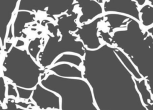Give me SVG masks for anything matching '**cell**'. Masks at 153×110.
<instances>
[{
	"label": "cell",
	"mask_w": 153,
	"mask_h": 110,
	"mask_svg": "<svg viewBox=\"0 0 153 110\" xmlns=\"http://www.w3.org/2000/svg\"><path fill=\"white\" fill-rule=\"evenodd\" d=\"M107 51L111 65H109L103 48L99 50L106 63L104 65L99 53L96 52L105 68L106 86L109 88L91 85L94 101L99 110H148L144 105L136 87L135 79L126 68L114 51V47L106 45Z\"/></svg>",
	"instance_id": "obj_1"
},
{
	"label": "cell",
	"mask_w": 153,
	"mask_h": 110,
	"mask_svg": "<svg viewBox=\"0 0 153 110\" xmlns=\"http://www.w3.org/2000/svg\"><path fill=\"white\" fill-rule=\"evenodd\" d=\"M111 41L130 59L153 96V36L132 19L126 29L114 32Z\"/></svg>",
	"instance_id": "obj_2"
},
{
	"label": "cell",
	"mask_w": 153,
	"mask_h": 110,
	"mask_svg": "<svg viewBox=\"0 0 153 110\" xmlns=\"http://www.w3.org/2000/svg\"><path fill=\"white\" fill-rule=\"evenodd\" d=\"M39 83L60 96V110H99L91 87L84 79L62 78L47 71Z\"/></svg>",
	"instance_id": "obj_3"
},
{
	"label": "cell",
	"mask_w": 153,
	"mask_h": 110,
	"mask_svg": "<svg viewBox=\"0 0 153 110\" xmlns=\"http://www.w3.org/2000/svg\"><path fill=\"white\" fill-rule=\"evenodd\" d=\"M47 72L29 54L27 49L14 45L4 54L1 74L16 87L34 89Z\"/></svg>",
	"instance_id": "obj_4"
},
{
	"label": "cell",
	"mask_w": 153,
	"mask_h": 110,
	"mask_svg": "<svg viewBox=\"0 0 153 110\" xmlns=\"http://www.w3.org/2000/svg\"><path fill=\"white\" fill-rule=\"evenodd\" d=\"M48 39L38 55V63L47 70L62 54L74 53L84 58L86 48L78 37L72 33L59 34L57 25L49 22L46 23Z\"/></svg>",
	"instance_id": "obj_5"
},
{
	"label": "cell",
	"mask_w": 153,
	"mask_h": 110,
	"mask_svg": "<svg viewBox=\"0 0 153 110\" xmlns=\"http://www.w3.org/2000/svg\"><path fill=\"white\" fill-rule=\"evenodd\" d=\"M105 20L104 14L99 16L93 21L79 26L74 33L83 43L86 49L96 50L103 45L99 36L100 24Z\"/></svg>",
	"instance_id": "obj_6"
},
{
	"label": "cell",
	"mask_w": 153,
	"mask_h": 110,
	"mask_svg": "<svg viewBox=\"0 0 153 110\" xmlns=\"http://www.w3.org/2000/svg\"><path fill=\"white\" fill-rule=\"evenodd\" d=\"M31 99L39 110L61 109L60 96L43 87L40 83L33 89Z\"/></svg>",
	"instance_id": "obj_7"
},
{
	"label": "cell",
	"mask_w": 153,
	"mask_h": 110,
	"mask_svg": "<svg viewBox=\"0 0 153 110\" xmlns=\"http://www.w3.org/2000/svg\"><path fill=\"white\" fill-rule=\"evenodd\" d=\"M102 5L105 14H121L127 16L140 22L139 7L135 0H108L104 1Z\"/></svg>",
	"instance_id": "obj_8"
},
{
	"label": "cell",
	"mask_w": 153,
	"mask_h": 110,
	"mask_svg": "<svg viewBox=\"0 0 153 110\" xmlns=\"http://www.w3.org/2000/svg\"><path fill=\"white\" fill-rule=\"evenodd\" d=\"M20 1L8 0L1 2L0 7V18H1V30L2 32L1 36V51L5 46L7 37L9 26L12 23L11 20L14 17L16 10H17Z\"/></svg>",
	"instance_id": "obj_9"
},
{
	"label": "cell",
	"mask_w": 153,
	"mask_h": 110,
	"mask_svg": "<svg viewBox=\"0 0 153 110\" xmlns=\"http://www.w3.org/2000/svg\"><path fill=\"white\" fill-rule=\"evenodd\" d=\"M76 3L81 13L78 19V23L81 25L89 23L103 15V5L98 1L81 0L76 1Z\"/></svg>",
	"instance_id": "obj_10"
},
{
	"label": "cell",
	"mask_w": 153,
	"mask_h": 110,
	"mask_svg": "<svg viewBox=\"0 0 153 110\" xmlns=\"http://www.w3.org/2000/svg\"><path fill=\"white\" fill-rule=\"evenodd\" d=\"M36 19V14L35 13L17 10L12 23L14 38L18 39L22 37L26 38L23 30L26 29V25L35 22Z\"/></svg>",
	"instance_id": "obj_11"
},
{
	"label": "cell",
	"mask_w": 153,
	"mask_h": 110,
	"mask_svg": "<svg viewBox=\"0 0 153 110\" xmlns=\"http://www.w3.org/2000/svg\"><path fill=\"white\" fill-rule=\"evenodd\" d=\"M76 6V1L74 0L51 1L45 13L47 17L56 21V17L65 13L67 14H71L74 11Z\"/></svg>",
	"instance_id": "obj_12"
},
{
	"label": "cell",
	"mask_w": 153,
	"mask_h": 110,
	"mask_svg": "<svg viewBox=\"0 0 153 110\" xmlns=\"http://www.w3.org/2000/svg\"><path fill=\"white\" fill-rule=\"evenodd\" d=\"M79 16V13L74 11L69 14L65 13L57 17L56 25L59 33H74L76 32L79 27L78 23Z\"/></svg>",
	"instance_id": "obj_13"
},
{
	"label": "cell",
	"mask_w": 153,
	"mask_h": 110,
	"mask_svg": "<svg viewBox=\"0 0 153 110\" xmlns=\"http://www.w3.org/2000/svg\"><path fill=\"white\" fill-rule=\"evenodd\" d=\"M47 71L62 78L83 79V71L81 69L66 63L53 65Z\"/></svg>",
	"instance_id": "obj_14"
},
{
	"label": "cell",
	"mask_w": 153,
	"mask_h": 110,
	"mask_svg": "<svg viewBox=\"0 0 153 110\" xmlns=\"http://www.w3.org/2000/svg\"><path fill=\"white\" fill-rule=\"evenodd\" d=\"M105 23L108 25V32L112 35L116 30L126 29L132 18L118 13H108L104 14Z\"/></svg>",
	"instance_id": "obj_15"
},
{
	"label": "cell",
	"mask_w": 153,
	"mask_h": 110,
	"mask_svg": "<svg viewBox=\"0 0 153 110\" xmlns=\"http://www.w3.org/2000/svg\"><path fill=\"white\" fill-rule=\"evenodd\" d=\"M51 2V1H47L22 0L19 1L17 10L25 11L35 14L39 12L45 13Z\"/></svg>",
	"instance_id": "obj_16"
},
{
	"label": "cell",
	"mask_w": 153,
	"mask_h": 110,
	"mask_svg": "<svg viewBox=\"0 0 153 110\" xmlns=\"http://www.w3.org/2000/svg\"><path fill=\"white\" fill-rule=\"evenodd\" d=\"M114 51L117 54L118 59L120 60L121 63L124 65L126 68L132 74L134 78L136 80H140L142 78L139 72L137 71L136 68L134 66L130 59L127 57V56L123 53L120 49L116 47H114Z\"/></svg>",
	"instance_id": "obj_17"
},
{
	"label": "cell",
	"mask_w": 153,
	"mask_h": 110,
	"mask_svg": "<svg viewBox=\"0 0 153 110\" xmlns=\"http://www.w3.org/2000/svg\"><path fill=\"white\" fill-rule=\"evenodd\" d=\"M139 13L141 26L147 29L153 26V6L147 3L139 8Z\"/></svg>",
	"instance_id": "obj_18"
},
{
	"label": "cell",
	"mask_w": 153,
	"mask_h": 110,
	"mask_svg": "<svg viewBox=\"0 0 153 110\" xmlns=\"http://www.w3.org/2000/svg\"><path fill=\"white\" fill-rule=\"evenodd\" d=\"M66 63L70 65L75 66L82 69L83 58L80 56L71 53H64L60 56L54 62L53 65H56L59 63ZM52 65V66H53Z\"/></svg>",
	"instance_id": "obj_19"
},
{
	"label": "cell",
	"mask_w": 153,
	"mask_h": 110,
	"mask_svg": "<svg viewBox=\"0 0 153 110\" xmlns=\"http://www.w3.org/2000/svg\"><path fill=\"white\" fill-rule=\"evenodd\" d=\"M135 82L137 90L140 94L142 101L145 106L146 107L150 104L153 103L152 94L148 87L145 80L144 79H142L140 80L135 79Z\"/></svg>",
	"instance_id": "obj_20"
},
{
	"label": "cell",
	"mask_w": 153,
	"mask_h": 110,
	"mask_svg": "<svg viewBox=\"0 0 153 110\" xmlns=\"http://www.w3.org/2000/svg\"><path fill=\"white\" fill-rule=\"evenodd\" d=\"M43 38L37 36L32 39L27 45V51L31 57L36 62H38V55L42 50V45L44 46L42 43Z\"/></svg>",
	"instance_id": "obj_21"
},
{
	"label": "cell",
	"mask_w": 153,
	"mask_h": 110,
	"mask_svg": "<svg viewBox=\"0 0 153 110\" xmlns=\"http://www.w3.org/2000/svg\"><path fill=\"white\" fill-rule=\"evenodd\" d=\"M4 106H1V110H33L32 109H25L19 106L16 103V100L13 97H7Z\"/></svg>",
	"instance_id": "obj_22"
},
{
	"label": "cell",
	"mask_w": 153,
	"mask_h": 110,
	"mask_svg": "<svg viewBox=\"0 0 153 110\" xmlns=\"http://www.w3.org/2000/svg\"><path fill=\"white\" fill-rule=\"evenodd\" d=\"M18 92L19 98L22 100H28L31 99L33 89H27L22 87H16Z\"/></svg>",
	"instance_id": "obj_23"
},
{
	"label": "cell",
	"mask_w": 153,
	"mask_h": 110,
	"mask_svg": "<svg viewBox=\"0 0 153 110\" xmlns=\"http://www.w3.org/2000/svg\"><path fill=\"white\" fill-rule=\"evenodd\" d=\"M7 97H13L14 99L19 98L18 92L17 90L16 86L12 84L11 82H7Z\"/></svg>",
	"instance_id": "obj_24"
},
{
	"label": "cell",
	"mask_w": 153,
	"mask_h": 110,
	"mask_svg": "<svg viewBox=\"0 0 153 110\" xmlns=\"http://www.w3.org/2000/svg\"><path fill=\"white\" fill-rule=\"evenodd\" d=\"M1 88H2V96L1 98V106L4 104L7 97V83H6V80L5 77L1 74Z\"/></svg>",
	"instance_id": "obj_25"
},
{
	"label": "cell",
	"mask_w": 153,
	"mask_h": 110,
	"mask_svg": "<svg viewBox=\"0 0 153 110\" xmlns=\"http://www.w3.org/2000/svg\"><path fill=\"white\" fill-rule=\"evenodd\" d=\"M14 42H11V41H6L5 46L4 47V49L2 50V51L4 52V54L8 52L10 49L12 48V47L14 45Z\"/></svg>",
	"instance_id": "obj_26"
},
{
	"label": "cell",
	"mask_w": 153,
	"mask_h": 110,
	"mask_svg": "<svg viewBox=\"0 0 153 110\" xmlns=\"http://www.w3.org/2000/svg\"><path fill=\"white\" fill-rule=\"evenodd\" d=\"M25 44V42L23 40L21 39H18L16 40V42L14 43V46H16L17 48H20L24 46Z\"/></svg>",
	"instance_id": "obj_27"
},
{
	"label": "cell",
	"mask_w": 153,
	"mask_h": 110,
	"mask_svg": "<svg viewBox=\"0 0 153 110\" xmlns=\"http://www.w3.org/2000/svg\"><path fill=\"white\" fill-rule=\"evenodd\" d=\"M135 1L136 2L137 5L140 8L144 6L145 4H147L146 2H148V1L146 0H135Z\"/></svg>",
	"instance_id": "obj_28"
},
{
	"label": "cell",
	"mask_w": 153,
	"mask_h": 110,
	"mask_svg": "<svg viewBox=\"0 0 153 110\" xmlns=\"http://www.w3.org/2000/svg\"><path fill=\"white\" fill-rule=\"evenodd\" d=\"M146 30H147L148 32L153 36V26H152V27H151V28L147 29Z\"/></svg>",
	"instance_id": "obj_29"
},
{
	"label": "cell",
	"mask_w": 153,
	"mask_h": 110,
	"mask_svg": "<svg viewBox=\"0 0 153 110\" xmlns=\"http://www.w3.org/2000/svg\"><path fill=\"white\" fill-rule=\"evenodd\" d=\"M148 4H149L150 5H151L153 6V1H150V0H149V1H148Z\"/></svg>",
	"instance_id": "obj_30"
},
{
	"label": "cell",
	"mask_w": 153,
	"mask_h": 110,
	"mask_svg": "<svg viewBox=\"0 0 153 110\" xmlns=\"http://www.w3.org/2000/svg\"><path fill=\"white\" fill-rule=\"evenodd\" d=\"M49 110H56V109H49Z\"/></svg>",
	"instance_id": "obj_31"
}]
</instances>
